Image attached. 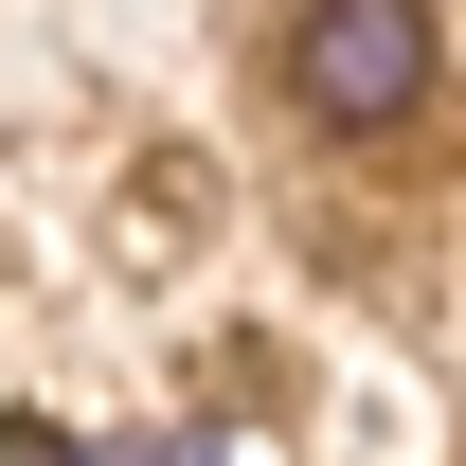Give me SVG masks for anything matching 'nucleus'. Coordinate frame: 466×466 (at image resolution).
Masks as SVG:
<instances>
[{
	"instance_id": "nucleus-2",
	"label": "nucleus",
	"mask_w": 466,
	"mask_h": 466,
	"mask_svg": "<svg viewBox=\"0 0 466 466\" xmlns=\"http://www.w3.org/2000/svg\"><path fill=\"white\" fill-rule=\"evenodd\" d=\"M0 466H90V449H72V431H36V412H18V431H0Z\"/></svg>"
},
{
	"instance_id": "nucleus-1",
	"label": "nucleus",
	"mask_w": 466,
	"mask_h": 466,
	"mask_svg": "<svg viewBox=\"0 0 466 466\" xmlns=\"http://www.w3.org/2000/svg\"><path fill=\"white\" fill-rule=\"evenodd\" d=\"M431 72H449L431 0H305L288 18V108L323 126V144H395V126L431 108Z\"/></svg>"
}]
</instances>
